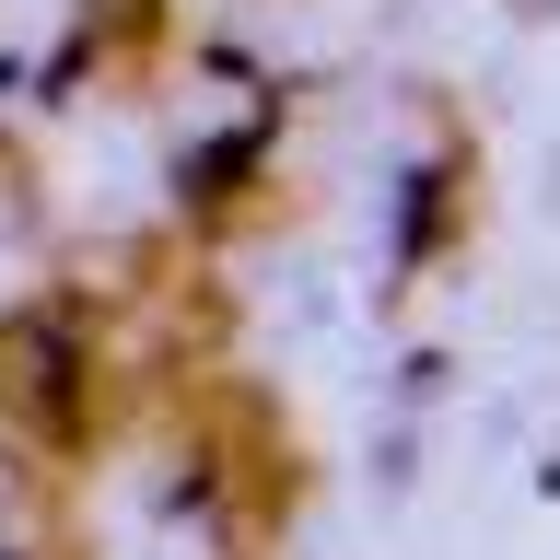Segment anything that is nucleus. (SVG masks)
<instances>
[{
  "label": "nucleus",
  "mask_w": 560,
  "mask_h": 560,
  "mask_svg": "<svg viewBox=\"0 0 560 560\" xmlns=\"http://www.w3.org/2000/svg\"><path fill=\"white\" fill-rule=\"evenodd\" d=\"M187 455H199V502L222 514V537H234V560L269 549V525L304 502V467H292V432H280V409L257 397V385L234 374H187Z\"/></svg>",
  "instance_id": "1"
},
{
  "label": "nucleus",
  "mask_w": 560,
  "mask_h": 560,
  "mask_svg": "<svg viewBox=\"0 0 560 560\" xmlns=\"http://www.w3.org/2000/svg\"><path fill=\"white\" fill-rule=\"evenodd\" d=\"M0 420H12L24 455L82 467V455L105 444V420H117V362H105V339L59 327V315H12V327H0Z\"/></svg>",
  "instance_id": "2"
}]
</instances>
